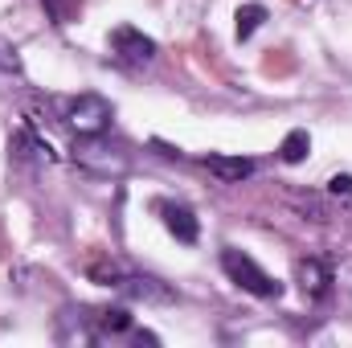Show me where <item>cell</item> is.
<instances>
[{
	"instance_id": "cell-9",
	"label": "cell",
	"mask_w": 352,
	"mask_h": 348,
	"mask_svg": "<svg viewBox=\"0 0 352 348\" xmlns=\"http://www.w3.org/2000/svg\"><path fill=\"white\" fill-rule=\"evenodd\" d=\"M307 152H311V135H307L303 127L287 131V140H283V148H278L283 164H299V160H307Z\"/></svg>"
},
{
	"instance_id": "cell-2",
	"label": "cell",
	"mask_w": 352,
	"mask_h": 348,
	"mask_svg": "<svg viewBox=\"0 0 352 348\" xmlns=\"http://www.w3.org/2000/svg\"><path fill=\"white\" fill-rule=\"evenodd\" d=\"M221 270H226L242 291H250V295H258V299H278V295H283V283L270 279L250 254H242V250H234V246L221 250Z\"/></svg>"
},
{
	"instance_id": "cell-4",
	"label": "cell",
	"mask_w": 352,
	"mask_h": 348,
	"mask_svg": "<svg viewBox=\"0 0 352 348\" xmlns=\"http://www.w3.org/2000/svg\"><path fill=\"white\" fill-rule=\"evenodd\" d=\"M111 54H115L123 66H144V62L156 58V41H152L148 33L131 29V25H119V29L111 33Z\"/></svg>"
},
{
	"instance_id": "cell-6",
	"label": "cell",
	"mask_w": 352,
	"mask_h": 348,
	"mask_svg": "<svg viewBox=\"0 0 352 348\" xmlns=\"http://www.w3.org/2000/svg\"><path fill=\"white\" fill-rule=\"evenodd\" d=\"M156 213L164 217V226H168V234H173L176 242L192 246V242L201 238V221H197V213H192L188 205H176V201H156Z\"/></svg>"
},
{
	"instance_id": "cell-11",
	"label": "cell",
	"mask_w": 352,
	"mask_h": 348,
	"mask_svg": "<svg viewBox=\"0 0 352 348\" xmlns=\"http://www.w3.org/2000/svg\"><path fill=\"white\" fill-rule=\"evenodd\" d=\"M12 152H16L21 160H37V164H50V144L33 140L29 131H21V135L12 140Z\"/></svg>"
},
{
	"instance_id": "cell-10",
	"label": "cell",
	"mask_w": 352,
	"mask_h": 348,
	"mask_svg": "<svg viewBox=\"0 0 352 348\" xmlns=\"http://www.w3.org/2000/svg\"><path fill=\"white\" fill-rule=\"evenodd\" d=\"M263 21H266L263 4H242V8H238V41H250V37L263 29Z\"/></svg>"
},
{
	"instance_id": "cell-5",
	"label": "cell",
	"mask_w": 352,
	"mask_h": 348,
	"mask_svg": "<svg viewBox=\"0 0 352 348\" xmlns=\"http://www.w3.org/2000/svg\"><path fill=\"white\" fill-rule=\"evenodd\" d=\"M295 283H299V291H303L311 303H320V299H328V291H332V266L324 259H299Z\"/></svg>"
},
{
	"instance_id": "cell-1",
	"label": "cell",
	"mask_w": 352,
	"mask_h": 348,
	"mask_svg": "<svg viewBox=\"0 0 352 348\" xmlns=\"http://www.w3.org/2000/svg\"><path fill=\"white\" fill-rule=\"evenodd\" d=\"M70 160L90 176H123L131 168V160H127V152L123 148H115V144H107L102 135H74V148H70Z\"/></svg>"
},
{
	"instance_id": "cell-14",
	"label": "cell",
	"mask_w": 352,
	"mask_h": 348,
	"mask_svg": "<svg viewBox=\"0 0 352 348\" xmlns=\"http://www.w3.org/2000/svg\"><path fill=\"white\" fill-rule=\"evenodd\" d=\"M0 70H16V58H12V50H4V45H0Z\"/></svg>"
},
{
	"instance_id": "cell-7",
	"label": "cell",
	"mask_w": 352,
	"mask_h": 348,
	"mask_svg": "<svg viewBox=\"0 0 352 348\" xmlns=\"http://www.w3.org/2000/svg\"><path fill=\"white\" fill-rule=\"evenodd\" d=\"M119 291L131 295V299H144V303H173V287H164L160 279H148V274H123L119 279Z\"/></svg>"
},
{
	"instance_id": "cell-8",
	"label": "cell",
	"mask_w": 352,
	"mask_h": 348,
	"mask_svg": "<svg viewBox=\"0 0 352 348\" xmlns=\"http://www.w3.org/2000/svg\"><path fill=\"white\" fill-rule=\"evenodd\" d=\"M205 168L217 176V180H226V184H242L246 176L258 173V160H250V156H205Z\"/></svg>"
},
{
	"instance_id": "cell-13",
	"label": "cell",
	"mask_w": 352,
	"mask_h": 348,
	"mask_svg": "<svg viewBox=\"0 0 352 348\" xmlns=\"http://www.w3.org/2000/svg\"><path fill=\"white\" fill-rule=\"evenodd\" d=\"M328 193H332V197H344V201H352V176L349 173H336L332 180H328Z\"/></svg>"
},
{
	"instance_id": "cell-12",
	"label": "cell",
	"mask_w": 352,
	"mask_h": 348,
	"mask_svg": "<svg viewBox=\"0 0 352 348\" xmlns=\"http://www.w3.org/2000/svg\"><path fill=\"white\" fill-rule=\"evenodd\" d=\"M41 4H45V12H50L54 25H66L70 12H74V0H41Z\"/></svg>"
},
{
	"instance_id": "cell-3",
	"label": "cell",
	"mask_w": 352,
	"mask_h": 348,
	"mask_svg": "<svg viewBox=\"0 0 352 348\" xmlns=\"http://www.w3.org/2000/svg\"><path fill=\"white\" fill-rule=\"evenodd\" d=\"M111 102L102 94H78L66 102V127L74 135H102L111 127Z\"/></svg>"
}]
</instances>
